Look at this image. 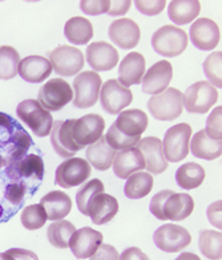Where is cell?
Listing matches in <instances>:
<instances>
[{
	"label": "cell",
	"mask_w": 222,
	"mask_h": 260,
	"mask_svg": "<svg viewBox=\"0 0 222 260\" xmlns=\"http://www.w3.org/2000/svg\"><path fill=\"white\" fill-rule=\"evenodd\" d=\"M17 117L39 137L49 136L53 127V117L40 105L38 100H24L16 108Z\"/></svg>",
	"instance_id": "6da1fadb"
},
{
	"label": "cell",
	"mask_w": 222,
	"mask_h": 260,
	"mask_svg": "<svg viewBox=\"0 0 222 260\" xmlns=\"http://www.w3.org/2000/svg\"><path fill=\"white\" fill-rule=\"evenodd\" d=\"M152 45L158 55L176 57L188 48V35L176 25H164L152 36Z\"/></svg>",
	"instance_id": "7a4b0ae2"
},
{
	"label": "cell",
	"mask_w": 222,
	"mask_h": 260,
	"mask_svg": "<svg viewBox=\"0 0 222 260\" xmlns=\"http://www.w3.org/2000/svg\"><path fill=\"white\" fill-rule=\"evenodd\" d=\"M148 109L158 121H175L184 110V97L176 88H168L164 92L152 96L148 101Z\"/></svg>",
	"instance_id": "3957f363"
},
{
	"label": "cell",
	"mask_w": 222,
	"mask_h": 260,
	"mask_svg": "<svg viewBox=\"0 0 222 260\" xmlns=\"http://www.w3.org/2000/svg\"><path fill=\"white\" fill-rule=\"evenodd\" d=\"M191 137V126L188 123H177L165 133L162 147L168 161L180 162L188 157Z\"/></svg>",
	"instance_id": "277c9868"
},
{
	"label": "cell",
	"mask_w": 222,
	"mask_h": 260,
	"mask_svg": "<svg viewBox=\"0 0 222 260\" xmlns=\"http://www.w3.org/2000/svg\"><path fill=\"white\" fill-rule=\"evenodd\" d=\"M73 99V90L65 80L52 79L41 86L38 93V101L40 105L51 112L63 109Z\"/></svg>",
	"instance_id": "5b68a950"
},
{
	"label": "cell",
	"mask_w": 222,
	"mask_h": 260,
	"mask_svg": "<svg viewBox=\"0 0 222 260\" xmlns=\"http://www.w3.org/2000/svg\"><path fill=\"white\" fill-rule=\"evenodd\" d=\"M184 106L189 113H208L217 103L218 92L209 81H199L190 85L182 94Z\"/></svg>",
	"instance_id": "8992f818"
},
{
	"label": "cell",
	"mask_w": 222,
	"mask_h": 260,
	"mask_svg": "<svg viewBox=\"0 0 222 260\" xmlns=\"http://www.w3.org/2000/svg\"><path fill=\"white\" fill-rule=\"evenodd\" d=\"M101 84V77L93 71H86L76 76L73 80V105L80 109H87L95 105L99 100Z\"/></svg>",
	"instance_id": "52a82bcc"
},
{
	"label": "cell",
	"mask_w": 222,
	"mask_h": 260,
	"mask_svg": "<svg viewBox=\"0 0 222 260\" xmlns=\"http://www.w3.org/2000/svg\"><path fill=\"white\" fill-rule=\"evenodd\" d=\"M105 121L100 114H87L81 118H72V136L80 149L95 144L104 133Z\"/></svg>",
	"instance_id": "ba28073f"
},
{
	"label": "cell",
	"mask_w": 222,
	"mask_h": 260,
	"mask_svg": "<svg viewBox=\"0 0 222 260\" xmlns=\"http://www.w3.org/2000/svg\"><path fill=\"white\" fill-rule=\"evenodd\" d=\"M133 101V94L129 88L120 84L119 80H108L100 89V104L106 113H121Z\"/></svg>",
	"instance_id": "9c48e42d"
},
{
	"label": "cell",
	"mask_w": 222,
	"mask_h": 260,
	"mask_svg": "<svg viewBox=\"0 0 222 260\" xmlns=\"http://www.w3.org/2000/svg\"><path fill=\"white\" fill-rule=\"evenodd\" d=\"M52 69L60 76H73L84 68V55L79 48L60 45L49 53Z\"/></svg>",
	"instance_id": "30bf717a"
},
{
	"label": "cell",
	"mask_w": 222,
	"mask_h": 260,
	"mask_svg": "<svg viewBox=\"0 0 222 260\" xmlns=\"http://www.w3.org/2000/svg\"><path fill=\"white\" fill-rule=\"evenodd\" d=\"M154 244L164 252H178L191 243V236L186 229L178 224H164L158 227L153 235Z\"/></svg>",
	"instance_id": "8fae6325"
},
{
	"label": "cell",
	"mask_w": 222,
	"mask_h": 260,
	"mask_svg": "<svg viewBox=\"0 0 222 260\" xmlns=\"http://www.w3.org/2000/svg\"><path fill=\"white\" fill-rule=\"evenodd\" d=\"M91 165L82 158H68L56 169V185L71 188L82 185L91 175Z\"/></svg>",
	"instance_id": "7c38bea8"
},
{
	"label": "cell",
	"mask_w": 222,
	"mask_h": 260,
	"mask_svg": "<svg viewBox=\"0 0 222 260\" xmlns=\"http://www.w3.org/2000/svg\"><path fill=\"white\" fill-rule=\"evenodd\" d=\"M191 43L201 51H212L221 40V32L215 21L208 17H200L190 27Z\"/></svg>",
	"instance_id": "4fadbf2b"
},
{
	"label": "cell",
	"mask_w": 222,
	"mask_h": 260,
	"mask_svg": "<svg viewBox=\"0 0 222 260\" xmlns=\"http://www.w3.org/2000/svg\"><path fill=\"white\" fill-rule=\"evenodd\" d=\"M173 77V67L168 60H161L148 69L143 77V92L148 94H160L168 89Z\"/></svg>",
	"instance_id": "5bb4252c"
},
{
	"label": "cell",
	"mask_w": 222,
	"mask_h": 260,
	"mask_svg": "<svg viewBox=\"0 0 222 260\" xmlns=\"http://www.w3.org/2000/svg\"><path fill=\"white\" fill-rule=\"evenodd\" d=\"M137 149L140 150L145 159V168L152 174H161L168 169V161L164 154L162 141L157 137H145L137 144Z\"/></svg>",
	"instance_id": "9a60e30c"
},
{
	"label": "cell",
	"mask_w": 222,
	"mask_h": 260,
	"mask_svg": "<svg viewBox=\"0 0 222 260\" xmlns=\"http://www.w3.org/2000/svg\"><path fill=\"white\" fill-rule=\"evenodd\" d=\"M87 61L91 68L97 72L110 71L119 62V52L117 49L105 41H96L88 45L87 48Z\"/></svg>",
	"instance_id": "2e32d148"
},
{
	"label": "cell",
	"mask_w": 222,
	"mask_h": 260,
	"mask_svg": "<svg viewBox=\"0 0 222 260\" xmlns=\"http://www.w3.org/2000/svg\"><path fill=\"white\" fill-rule=\"evenodd\" d=\"M109 39L119 48L132 49L140 41V27L136 21L128 17L117 19L109 25Z\"/></svg>",
	"instance_id": "e0dca14e"
},
{
	"label": "cell",
	"mask_w": 222,
	"mask_h": 260,
	"mask_svg": "<svg viewBox=\"0 0 222 260\" xmlns=\"http://www.w3.org/2000/svg\"><path fill=\"white\" fill-rule=\"evenodd\" d=\"M103 239L104 236L101 233L91 227H82L73 234L69 247L77 259H88L103 244Z\"/></svg>",
	"instance_id": "ac0fdd59"
},
{
	"label": "cell",
	"mask_w": 222,
	"mask_h": 260,
	"mask_svg": "<svg viewBox=\"0 0 222 260\" xmlns=\"http://www.w3.org/2000/svg\"><path fill=\"white\" fill-rule=\"evenodd\" d=\"M7 175L14 181L34 179L41 181L44 175V162L38 154H27L19 161L7 165Z\"/></svg>",
	"instance_id": "d6986e66"
},
{
	"label": "cell",
	"mask_w": 222,
	"mask_h": 260,
	"mask_svg": "<svg viewBox=\"0 0 222 260\" xmlns=\"http://www.w3.org/2000/svg\"><path fill=\"white\" fill-rule=\"evenodd\" d=\"M51 144L60 157L72 158L73 154L81 150L76 145L72 136V120L56 121L51 132Z\"/></svg>",
	"instance_id": "ffe728a7"
},
{
	"label": "cell",
	"mask_w": 222,
	"mask_h": 260,
	"mask_svg": "<svg viewBox=\"0 0 222 260\" xmlns=\"http://www.w3.org/2000/svg\"><path fill=\"white\" fill-rule=\"evenodd\" d=\"M145 69H147L145 57L138 52H130L123 58L119 67L120 84H123L125 88L141 84L145 75Z\"/></svg>",
	"instance_id": "44dd1931"
},
{
	"label": "cell",
	"mask_w": 222,
	"mask_h": 260,
	"mask_svg": "<svg viewBox=\"0 0 222 260\" xmlns=\"http://www.w3.org/2000/svg\"><path fill=\"white\" fill-rule=\"evenodd\" d=\"M113 173L121 179L129 178L134 173L145 169V159L137 147L119 151L113 159Z\"/></svg>",
	"instance_id": "7402d4cb"
},
{
	"label": "cell",
	"mask_w": 222,
	"mask_h": 260,
	"mask_svg": "<svg viewBox=\"0 0 222 260\" xmlns=\"http://www.w3.org/2000/svg\"><path fill=\"white\" fill-rule=\"evenodd\" d=\"M52 65L49 60L43 56H27L19 62V71L21 79L27 82H41L47 80L52 73Z\"/></svg>",
	"instance_id": "603a6c76"
},
{
	"label": "cell",
	"mask_w": 222,
	"mask_h": 260,
	"mask_svg": "<svg viewBox=\"0 0 222 260\" xmlns=\"http://www.w3.org/2000/svg\"><path fill=\"white\" fill-rule=\"evenodd\" d=\"M119 212V202L115 197L105 192L96 195L89 205L88 216L97 226L106 224L117 215Z\"/></svg>",
	"instance_id": "cb8c5ba5"
},
{
	"label": "cell",
	"mask_w": 222,
	"mask_h": 260,
	"mask_svg": "<svg viewBox=\"0 0 222 260\" xmlns=\"http://www.w3.org/2000/svg\"><path fill=\"white\" fill-rule=\"evenodd\" d=\"M148 122L149 120L145 112L141 109H129L121 112L113 125L128 137H141V134L147 130Z\"/></svg>",
	"instance_id": "d4e9b609"
},
{
	"label": "cell",
	"mask_w": 222,
	"mask_h": 260,
	"mask_svg": "<svg viewBox=\"0 0 222 260\" xmlns=\"http://www.w3.org/2000/svg\"><path fill=\"white\" fill-rule=\"evenodd\" d=\"M195 210V201L189 194L185 192H172L165 201L164 210V220H175L180 222L188 218Z\"/></svg>",
	"instance_id": "484cf974"
},
{
	"label": "cell",
	"mask_w": 222,
	"mask_h": 260,
	"mask_svg": "<svg viewBox=\"0 0 222 260\" xmlns=\"http://www.w3.org/2000/svg\"><path fill=\"white\" fill-rule=\"evenodd\" d=\"M40 205L47 215V220H60L68 215L72 210V201L69 195L63 191H51L44 195L40 201Z\"/></svg>",
	"instance_id": "4316f807"
},
{
	"label": "cell",
	"mask_w": 222,
	"mask_h": 260,
	"mask_svg": "<svg viewBox=\"0 0 222 260\" xmlns=\"http://www.w3.org/2000/svg\"><path fill=\"white\" fill-rule=\"evenodd\" d=\"M117 151L106 142L105 136H101L95 144L89 145L87 149V159L88 164L100 171H105L112 168L113 159Z\"/></svg>",
	"instance_id": "83f0119b"
},
{
	"label": "cell",
	"mask_w": 222,
	"mask_h": 260,
	"mask_svg": "<svg viewBox=\"0 0 222 260\" xmlns=\"http://www.w3.org/2000/svg\"><path fill=\"white\" fill-rule=\"evenodd\" d=\"M190 150L193 155L206 161H213L221 157L222 140H213L204 129L197 132L190 142Z\"/></svg>",
	"instance_id": "f1b7e54d"
},
{
	"label": "cell",
	"mask_w": 222,
	"mask_h": 260,
	"mask_svg": "<svg viewBox=\"0 0 222 260\" xmlns=\"http://www.w3.org/2000/svg\"><path fill=\"white\" fill-rule=\"evenodd\" d=\"M201 3L199 0H173L169 3L168 15L175 24L184 25L199 17Z\"/></svg>",
	"instance_id": "f546056e"
},
{
	"label": "cell",
	"mask_w": 222,
	"mask_h": 260,
	"mask_svg": "<svg viewBox=\"0 0 222 260\" xmlns=\"http://www.w3.org/2000/svg\"><path fill=\"white\" fill-rule=\"evenodd\" d=\"M65 38L71 41L72 44L82 45L88 44L91 39L93 38L92 23L81 16L71 17L64 27Z\"/></svg>",
	"instance_id": "4dcf8cb0"
},
{
	"label": "cell",
	"mask_w": 222,
	"mask_h": 260,
	"mask_svg": "<svg viewBox=\"0 0 222 260\" xmlns=\"http://www.w3.org/2000/svg\"><path fill=\"white\" fill-rule=\"evenodd\" d=\"M205 179V170L201 165L196 162H188L181 165L176 171V181L180 187L185 190H193L202 185Z\"/></svg>",
	"instance_id": "1f68e13d"
},
{
	"label": "cell",
	"mask_w": 222,
	"mask_h": 260,
	"mask_svg": "<svg viewBox=\"0 0 222 260\" xmlns=\"http://www.w3.org/2000/svg\"><path fill=\"white\" fill-rule=\"evenodd\" d=\"M153 188V177L151 173H134L128 178L124 192L129 199H141L147 197Z\"/></svg>",
	"instance_id": "d6a6232c"
},
{
	"label": "cell",
	"mask_w": 222,
	"mask_h": 260,
	"mask_svg": "<svg viewBox=\"0 0 222 260\" xmlns=\"http://www.w3.org/2000/svg\"><path fill=\"white\" fill-rule=\"evenodd\" d=\"M76 233L73 223L65 219H60L49 224L47 230V236L49 243L56 248H68L72 236Z\"/></svg>",
	"instance_id": "836d02e7"
},
{
	"label": "cell",
	"mask_w": 222,
	"mask_h": 260,
	"mask_svg": "<svg viewBox=\"0 0 222 260\" xmlns=\"http://www.w3.org/2000/svg\"><path fill=\"white\" fill-rule=\"evenodd\" d=\"M200 250L202 255L210 260H221L222 257V234L221 231L205 230L200 235Z\"/></svg>",
	"instance_id": "e575fe53"
},
{
	"label": "cell",
	"mask_w": 222,
	"mask_h": 260,
	"mask_svg": "<svg viewBox=\"0 0 222 260\" xmlns=\"http://www.w3.org/2000/svg\"><path fill=\"white\" fill-rule=\"evenodd\" d=\"M20 56L19 52L10 45L0 47V80L14 79L19 71Z\"/></svg>",
	"instance_id": "d590c367"
},
{
	"label": "cell",
	"mask_w": 222,
	"mask_h": 260,
	"mask_svg": "<svg viewBox=\"0 0 222 260\" xmlns=\"http://www.w3.org/2000/svg\"><path fill=\"white\" fill-rule=\"evenodd\" d=\"M10 154H8L6 164H14V162L19 161L23 157H25V153L32 145V138L30 137V134L21 127H17V130L14 133V136L10 138Z\"/></svg>",
	"instance_id": "8d00e7d4"
},
{
	"label": "cell",
	"mask_w": 222,
	"mask_h": 260,
	"mask_svg": "<svg viewBox=\"0 0 222 260\" xmlns=\"http://www.w3.org/2000/svg\"><path fill=\"white\" fill-rule=\"evenodd\" d=\"M104 192V183L100 179H92L79 188L76 194V203L82 215L88 216V209L96 195Z\"/></svg>",
	"instance_id": "74e56055"
},
{
	"label": "cell",
	"mask_w": 222,
	"mask_h": 260,
	"mask_svg": "<svg viewBox=\"0 0 222 260\" xmlns=\"http://www.w3.org/2000/svg\"><path fill=\"white\" fill-rule=\"evenodd\" d=\"M21 224L30 231L39 230L47 222V215L41 205H31L25 207L21 212Z\"/></svg>",
	"instance_id": "f35d334b"
},
{
	"label": "cell",
	"mask_w": 222,
	"mask_h": 260,
	"mask_svg": "<svg viewBox=\"0 0 222 260\" xmlns=\"http://www.w3.org/2000/svg\"><path fill=\"white\" fill-rule=\"evenodd\" d=\"M106 142L109 144L110 147H113L115 150H127V149H132V147H136L137 144L140 142L141 137H128L125 134H123L121 132L117 130V127L115 125L109 127L108 133L105 134Z\"/></svg>",
	"instance_id": "ab89813d"
},
{
	"label": "cell",
	"mask_w": 222,
	"mask_h": 260,
	"mask_svg": "<svg viewBox=\"0 0 222 260\" xmlns=\"http://www.w3.org/2000/svg\"><path fill=\"white\" fill-rule=\"evenodd\" d=\"M221 61L222 52H214L205 58L204 61V72L209 81L213 82L215 86L222 88V76H221Z\"/></svg>",
	"instance_id": "60d3db41"
},
{
	"label": "cell",
	"mask_w": 222,
	"mask_h": 260,
	"mask_svg": "<svg viewBox=\"0 0 222 260\" xmlns=\"http://www.w3.org/2000/svg\"><path fill=\"white\" fill-rule=\"evenodd\" d=\"M222 106H217L212 113L209 114L208 120H206V127L204 130L206 132L209 137L213 140H221L222 138Z\"/></svg>",
	"instance_id": "b9f144b4"
},
{
	"label": "cell",
	"mask_w": 222,
	"mask_h": 260,
	"mask_svg": "<svg viewBox=\"0 0 222 260\" xmlns=\"http://www.w3.org/2000/svg\"><path fill=\"white\" fill-rule=\"evenodd\" d=\"M25 192H27V185L21 181H14L11 182L10 185H7L6 191H4V197L8 202L17 206L23 202Z\"/></svg>",
	"instance_id": "7bdbcfd3"
},
{
	"label": "cell",
	"mask_w": 222,
	"mask_h": 260,
	"mask_svg": "<svg viewBox=\"0 0 222 260\" xmlns=\"http://www.w3.org/2000/svg\"><path fill=\"white\" fill-rule=\"evenodd\" d=\"M110 2L108 0H82L80 2V8L86 15H92V16H96V15H101V14H108L109 11Z\"/></svg>",
	"instance_id": "ee69618b"
},
{
	"label": "cell",
	"mask_w": 222,
	"mask_h": 260,
	"mask_svg": "<svg viewBox=\"0 0 222 260\" xmlns=\"http://www.w3.org/2000/svg\"><path fill=\"white\" fill-rule=\"evenodd\" d=\"M134 4H136L137 10L140 11L141 14L148 15V16H154V15L161 14L164 11L166 2H164V0H152V2L137 0Z\"/></svg>",
	"instance_id": "f6af8a7d"
},
{
	"label": "cell",
	"mask_w": 222,
	"mask_h": 260,
	"mask_svg": "<svg viewBox=\"0 0 222 260\" xmlns=\"http://www.w3.org/2000/svg\"><path fill=\"white\" fill-rule=\"evenodd\" d=\"M172 190H162V191L157 192V194L154 195L153 198L151 201V205H149V210L153 214L157 219L164 220V214H162V210H164V205L165 201L169 195L172 194Z\"/></svg>",
	"instance_id": "bcb514c9"
},
{
	"label": "cell",
	"mask_w": 222,
	"mask_h": 260,
	"mask_svg": "<svg viewBox=\"0 0 222 260\" xmlns=\"http://www.w3.org/2000/svg\"><path fill=\"white\" fill-rule=\"evenodd\" d=\"M91 260H120V255L117 250L110 244H101L97 248L92 256L89 257Z\"/></svg>",
	"instance_id": "7dc6e473"
},
{
	"label": "cell",
	"mask_w": 222,
	"mask_h": 260,
	"mask_svg": "<svg viewBox=\"0 0 222 260\" xmlns=\"http://www.w3.org/2000/svg\"><path fill=\"white\" fill-rule=\"evenodd\" d=\"M4 260H39L38 255L24 248H11L4 252Z\"/></svg>",
	"instance_id": "c3c4849f"
},
{
	"label": "cell",
	"mask_w": 222,
	"mask_h": 260,
	"mask_svg": "<svg viewBox=\"0 0 222 260\" xmlns=\"http://www.w3.org/2000/svg\"><path fill=\"white\" fill-rule=\"evenodd\" d=\"M221 206H222L221 201H217V202L212 203V205L209 206L208 211H206V214H208L209 222L212 223L215 229H219V231H221V229H222Z\"/></svg>",
	"instance_id": "681fc988"
},
{
	"label": "cell",
	"mask_w": 222,
	"mask_h": 260,
	"mask_svg": "<svg viewBox=\"0 0 222 260\" xmlns=\"http://www.w3.org/2000/svg\"><path fill=\"white\" fill-rule=\"evenodd\" d=\"M132 2L129 0H121V2H110L108 15L110 16H123L129 11Z\"/></svg>",
	"instance_id": "f907efd6"
},
{
	"label": "cell",
	"mask_w": 222,
	"mask_h": 260,
	"mask_svg": "<svg viewBox=\"0 0 222 260\" xmlns=\"http://www.w3.org/2000/svg\"><path fill=\"white\" fill-rule=\"evenodd\" d=\"M120 260H149V257L140 248L129 247L127 250H124L123 253L120 255Z\"/></svg>",
	"instance_id": "816d5d0a"
},
{
	"label": "cell",
	"mask_w": 222,
	"mask_h": 260,
	"mask_svg": "<svg viewBox=\"0 0 222 260\" xmlns=\"http://www.w3.org/2000/svg\"><path fill=\"white\" fill-rule=\"evenodd\" d=\"M12 125H14V121L11 120L10 117L6 116V114H3V113H0V126L7 127L8 130H11Z\"/></svg>",
	"instance_id": "f5cc1de1"
},
{
	"label": "cell",
	"mask_w": 222,
	"mask_h": 260,
	"mask_svg": "<svg viewBox=\"0 0 222 260\" xmlns=\"http://www.w3.org/2000/svg\"><path fill=\"white\" fill-rule=\"evenodd\" d=\"M176 260H201L199 255H196L193 252H182L180 256Z\"/></svg>",
	"instance_id": "db71d44e"
},
{
	"label": "cell",
	"mask_w": 222,
	"mask_h": 260,
	"mask_svg": "<svg viewBox=\"0 0 222 260\" xmlns=\"http://www.w3.org/2000/svg\"><path fill=\"white\" fill-rule=\"evenodd\" d=\"M3 214H4V209L2 207V205H0V219L3 218Z\"/></svg>",
	"instance_id": "11a10c76"
},
{
	"label": "cell",
	"mask_w": 222,
	"mask_h": 260,
	"mask_svg": "<svg viewBox=\"0 0 222 260\" xmlns=\"http://www.w3.org/2000/svg\"><path fill=\"white\" fill-rule=\"evenodd\" d=\"M4 165H6V159H3V158L0 157V168H2V166H4Z\"/></svg>",
	"instance_id": "9f6ffc18"
},
{
	"label": "cell",
	"mask_w": 222,
	"mask_h": 260,
	"mask_svg": "<svg viewBox=\"0 0 222 260\" xmlns=\"http://www.w3.org/2000/svg\"><path fill=\"white\" fill-rule=\"evenodd\" d=\"M0 260H4V252H0Z\"/></svg>",
	"instance_id": "6f0895ef"
}]
</instances>
